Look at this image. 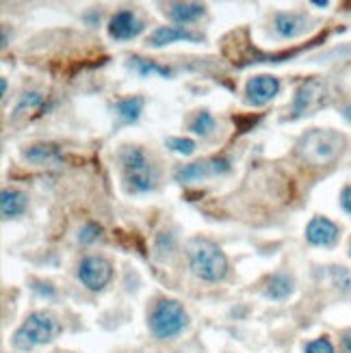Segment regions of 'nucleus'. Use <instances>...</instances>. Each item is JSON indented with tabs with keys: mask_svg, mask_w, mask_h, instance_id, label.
<instances>
[{
	"mask_svg": "<svg viewBox=\"0 0 351 353\" xmlns=\"http://www.w3.org/2000/svg\"><path fill=\"white\" fill-rule=\"evenodd\" d=\"M278 91H280V81L276 76H269V74L254 76V79H250L245 85L248 102L254 106H263V104L271 102L278 96Z\"/></svg>",
	"mask_w": 351,
	"mask_h": 353,
	"instance_id": "obj_9",
	"label": "nucleus"
},
{
	"mask_svg": "<svg viewBox=\"0 0 351 353\" xmlns=\"http://www.w3.org/2000/svg\"><path fill=\"white\" fill-rule=\"evenodd\" d=\"M345 150V137L330 128H314L297 141V157L308 165H330Z\"/></svg>",
	"mask_w": 351,
	"mask_h": 353,
	"instance_id": "obj_3",
	"label": "nucleus"
},
{
	"mask_svg": "<svg viewBox=\"0 0 351 353\" xmlns=\"http://www.w3.org/2000/svg\"><path fill=\"white\" fill-rule=\"evenodd\" d=\"M273 28H276V33L284 39H293L297 35H301L303 30L308 28V18L303 13H286V11H280L276 13V18H273Z\"/></svg>",
	"mask_w": 351,
	"mask_h": 353,
	"instance_id": "obj_13",
	"label": "nucleus"
},
{
	"mask_svg": "<svg viewBox=\"0 0 351 353\" xmlns=\"http://www.w3.org/2000/svg\"><path fill=\"white\" fill-rule=\"evenodd\" d=\"M102 232V228L98 223H87L81 228V232H79V243L81 245H89L91 241H96Z\"/></svg>",
	"mask_w": 351,
	"mask_h": 353,
	"instance_id": "obj_23",
	"label": "nucleus"
},
{
	"mask_svg": "<svg viewBox=\"0 0 351 353\" xmlns=\"http://www.w3.org/2000/svg\"><path fill=\"white\" fill-rule=\"evenodd\" d=\"M174 41H202V35L180 26H159L157 30H152V35L148 39L152 48H163V46Z\"/></svg>",
	"mask_w": 351,
	"mask_h": 353,
	"instance_id": "obj_12",
	"label": "nucleus"
},
{
	"mask_svg": "<svg viewBox=\"0 0 351 353\" xmlns=\"http://www.w3.org/2000/svg\"><path fill=\"white\" fill-rule=\"evenodd\" d=\"M332 278H334V284H337L339 288H343V290H349V288H351V275H349L347 269H343V267H334V269H332Z\"/></svg>",
	"mask_w": 351,
	"mask_h": 353,
	"instance_id": "obj_24",
	"label": "nucleus"
},
{
	"mask_svg": "<svg viewBox=\"0 0 351 353\" xmlns=\"http://www.w3.org/2000/svg\"><path fill=\"white\" fill-rule=\"evenodd\" d=\"M119 165L124 184L130 193H150L159 187V172L139 145H124L119 150Z\"/></svg>",
	"mask_w": 351,
	"mask_h": 353,
	"instance_id": "obj_1",
	"label": "nucleus"
},
{
	"mask_svg": "<svg viewBox=\"0 0 351 353\" xmlns=\"http://www.w3.org/2000/svg\"><path fill=\"white\" fill-rule=\"evenodd\" d=\"M22 157L28 163H35V165H57L61 163V150L52 143H35V145H28Z\"/></svg>",
	"mask_w": 351,
	"mask_h": 353,
	"instance_id": "obj_16",
	"label": "nucleus"
},
{
	"mask_svg": "<svg viewBox=\"0 0 351 353\" xmlns=\"http://www.w3.org/2000/svg\"><path fill=\"white\" fill-rule=\"evenodd\" d=\"M204 11H206V7L200 3H170V5H165V13L178 24L195 22L197 18H202Z\"/></svg>",
	"mask_w": 351,
	"mask_h": 353,
	"instance_id": "obj_15",
	"label": "nucleus"
},
{
	"mask_svg": "<svg viewBox=\"0 0 351 353\" xmlns=\"http://www.w3.org/2000/svg\"><path fill=\"white\" fill-rule=\"evenodd\" d=\"M143 30V22L137 18V13L130 9L117 11L111 22H109V35L117 41H128L134 39Z\"/></svg>",
	"mask_w": 351,
	"mask_h": 353,
	"instance_id": "obj_10",
	"label": "nucleus"
},
{
	"mask_svg": "<svg viewBox=\"0 0 351 353\" xmlns=\"http://www.w3.org/2000/svg\"><path fill=\"white\" fill-rule=\"evenodd\" d=\"M165 143H167V148H172L182 157H191L197 148L193 139H185V137H170V139H165Z\"/></svg>",
	"mask_w": 351,
	"mask_h": 353,
	"instance_id": "obj_21",
	"label": "nucleus"
},
{
	"mask_svg": "<svg viewBox=\"0 0 351 353\" xmlns=\"http://www.w3.org/2000/svg\"><path fill=\"white\" fill-rule=\"evenodd\" d=\"M143 104L146 100L141 96H128V98H121L115 102V113L119 115V119L124 121V124H132L141 117L143 113Z\"/></svg>",
	"mask_w": 351,
	"mask_h": 353,
	"instance_id": "obj_17",
	"label": "nucleus"
},
{
	"mask_svg": "<svg viewBox=\"0 0 351 353\" xmlns=\"http://www.w3.org/2000/svg\"><path fill=\"white\" fill-rule=\"evenodd\" d=\"M341 206L345 208V212L351 214V187H345L341 193Z\"/></svg>",
	"mask_w": 351,
	"mask_h": 353,
	"instance_id": "obj_26",
	"label": "nucleus"
},
{
	"mask_svg": "<svg viewBox=\"0 0 351 353\" xmlns=\"http://www.w3.org/2000/svg\"><path fill=\"white\" fill-rule=\"evenodd\" d=\"M306 239L317 248H332L339 239V228L325 217H314L306 228Z\"/></svg>",
	"mask_w": 351,
	"mask_h": 353,
	"instance_id": "obj_11",
	"label": "nucleus"
},
{
	"mask_svg": "<svg viewBox=\"0 0 351 353\" xmlns=\"http://www.w3.org/2000/svg\"><path fill=\"white\" fill-rule=\"evenodd\" d=\"M343 345H345L347 353H351V330H347V332L343 334Z\"/></svg>",
	"mask_w": 351,
	"mask_h": 353,
	"instance_id": "obj_27",
	"label": "nucleus"
},
{
	"mask_svg": "<svg viewBox=\"0 0 351 353\" xmlns=\"http://www.w3.org/2000/svg\"><path fill=\"white\" fill-rule=\"evenodd\" d=\"M26 206H28V197L22 191L5 189L3 193H0V210H3L5 219L20 217V214H24Z\"/></svg>",
	"mask_w": 351,
	"mask_h": 353,
	"instance_id": "obj_14",
	"label": "nucleus"
},
{
	"mask_svg": "<svg viewBox=\"0 0 351 353\" xmlns=\"http://www.w3.org/2000/svg\"><path fill=\"white\" fill-rule=\"evenodd\" d=\"M306 353H334V347L328 339H317L306 345Z\"/></svg>",
	"mask_w": 351,
	"mask_h": 353,
	"instance_id": "obj_25",
	"label": "nucleus"
},
{
	"mask_svg": "<svg viewBox=\"0 0 351 353\" xmlns=\"http://www.w3.org/2000/svg\"><path fill=\"white\" fill-rule=\"evenodd\" d=\"M228 172H230V161L223 159V157H212V159H204V161L178 167L174 178L180 184H191V182H200L206 178L223 176Z\"/></svg>",
	"mask_w": 351,
	"mask_h": 353,
	"instance_id": "obj_6",
	"label": "nucleus"
},
{
	"mask_svg": "<svg viewBox=\"0 0 351 353\" xmlns=\"http://www.w3.org/2000/svg\"><path fill=\"white\" fill-rule=\"evenodd\" d=\"M189 128H191L195 134L206 137V134H210L212 130H215V117H212L208 111H200V113H197V115L191 119Z\"/></svg>",
	"mask_w": 351,
	"mask_h": 353,
	"instance_id": "obj_20",
	"label": "nucleus"
},
{
	"mask_svg": "<svg viewBox=\"0 0 351 353\" xmlns=\"http://www.w3.org/2000/svg\"><path fill=\"white\" fill-rule=\"evenodd\" d=\"M349 250H351V248H349Z\"/></svg>",
	"mask_w": 351,
	"mask_h": 353,
	"instance_id": "obj_31",
	"label": "nucleus"
},
{
	"mask_svg": "<svg viewBox=\"0 0 351 353\" xmlns=\"http://www.w3.org/2000/svg\"><path fill=\"white\" fill-rule=\"evenodd\" d=\"M293 293V278L286 273H276L271 275L267 280V286H265V295L269 299H276V301H282L286 299L288 295Z\"/></svg>",
	"mask_w": 351,
	"mask_h": 353,
	"instance_id": "obj_18",
	"label": "nucleus"
},
{
	"mask_svg": "<svg viewBox=\"0 0 351 353\" xmlns=\"http://www.w3.org/2000/svg\"><path fill=\"white\" fill-rule=\"evenodd\" d=\"M187 312L182 303L176 299H161L154 310L150 314V332L157 336L159 341L174 339L187 325Z\"/></svg>",
	"mask_w": 351,
	"mask_h": 353,
	"instance_id": "obj_5",
	"label": "nucleus"
},
{
	"mask_svg": "<svg viewBox=\"0 0 351 353\" xmlns=\"http://www.w3.org/2000/svg\"><path fill=\"white\" fill-rule=\"evenodd\" d=\"M41 104H43V96L37 94V91H28V94L22 96V100L18 102V106H15V115L24 113L26 109H28V111H30V109H37V106H41Z\"/></svg>",
	"mask_w": 351,
	"mask_h": 353,
	"instance_id": "obj_22",
	"label": "nucleus"
},
{
	"mask_svg": "<svg viewBox=\"0 0 351 353\" xmlns=\"http://www.w3.org/2000/svg\"><path fill=\"white\" fill-rule=\"evenodd\" d=\"M61 334L59 321L50 312H33L13 334V347L20 351H30L37 345H48Z\"/></svg>",
	"mask_w": 351,
	"mask_h": 353,
	"instance_id": "obj_4",
	"label": "nucleus"
},
{
	"mask_svg": "<svg viewBox=\"0 0 351 353\" xmlns=\"http://www.w3.org/2000/svg\"><path fill=\"white\" fill-rule=\"evenodd\" d=\"M128 68L134 70L139 76H150V74H159L163 76V79H170L172 76V70L170 68H163L159 63H154V61H148V59H141V57H130L128 59Z\"/></svg>",
	"mask_w": 351,
	"mask_h": 353,
	"instance_id": "obj_19",
	"label": "nucleus"
},
{
	"mask_svg": "<svg viewBox=\"0 0 351 353\" xmlns=\"http://www.w3.org/2000/svg\"><path fill=\"white\" fill-rule=\"evenodd\" d=\"M191 271L204 282H221L228 275V258L217 243L195 236L187 243Z\"/></svg>",
	"mask_w": 351,
	"mask_h": 353,
	"instance_id": "obj_2",
	"label": "nucleus"
},
{
	"mask_svg": "<svg viewBox=\"0 0 351 353\" xmlns=\"http://www.w3.org/2000/svg\"><path fill=\"white\" fill-rule=\"evenodd\" d=\"M113 278V267L102 256H87L79 265V280L89 290H102Z\"/></svg>",
	"mask_w": 351,
	"mask_h": 353,
	"instance_id": "obj_8",
	"label": "nucleus"
},
{
	"mask_svg": "<svg viewBox=\"0 0 351 353\" xmlns=\"http://www.w3.org/2000/svg\"><path fill=\"white\" fill-rule=\"evenodd\" d=\"M0 87H3V98H5L7 96V79L0 81Z\"/></svg>",
	"mask_w": 351,
	"mask_h": 353,
	"instance_id": "obj_29",
	"label": "nucleus"
},
{
	"mask_svg": "<svg viewBox=\"0 0 351 353\" xmlns=\"http://www.w3.org/2000/svg\"><path fill=\"white\" fill-rule=\"evenodd\" d=\"M343 117H345L347 121H351V104H347L345 109H343Z\"/></svg>",
	"mask_w": 351,
	"mask_h": 353,
	"instance_id": "obj_28",
	"label": "nucleus"
},
{
	"mask_svg": "<svg viewBox=\"0 0 351 353\" xmlns=\"http://www.w3.org/2000/svg\"><path fill=\"white\" fill-rule=\"evenodd\" d=\"M325 98V83L321 79H308L299 85V89L295 91V100L291 106V117L297 119L301 115H306L319 106L323 104Z\"/></svg>",
	"mask_w": 351,
	"mask_h": 353,
	"instance_id": "obj_7",
	"label": "nucleus"
},
{
	"mask_svg": "<svg viewBox=\"0 0 351 353\" xmlns=\"http://www.w3.org/2000/svg\"><path fill=\"white\" fill-rule=\"evenodd\" d=\"M314 5H317V7H328L325 0H314Z\"/></svg>",
	"mask_w": 351,
	"mask_h": 353,
	"instance_id": "obj_30",
	"label": "nucleus"
}]
</instances>
